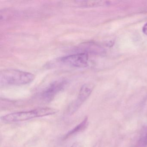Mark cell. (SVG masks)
Masks as SVG:
<instances>
[{"label":"cell","instance_id":"cell-5","mask_svg":"<svg viewBox=\"0 0 147 147\" xmlns=\"http://www.w3.org/2000/svg\"><path fill=\"white\" fill-rule=\"evenodd\" d=\"M93 85L86 84L83 85L80 89L76 101L71 106V112H74L78 109L81 105L87 99L93 89Z\"/></svg>","mask_w":147,"mask_h":147},{"label":"cell","instance_id":"cell-7","mask_svg":"<svg viewBox=\"0 0 147 147\" xmlns=\"http://www.w3.org/2000/svg\"><path fill=\"white\" fill-rule=\"evenodd\" d=\"M147 146V132L142 136L138 141L136 147H146Z\"/></svg>","mask_w":147,"mask_h":147},{"label":"cell","instance_id":"cell-8","mask_svg":"<svg viewBox=\"0 0 147 147\" xmlns=\"http://www.w3.org/2000/svg\"><path fill=\"white\" fill-rule=\"evenodd\" d=\"M70 147H83L82 144L79 142L74 143Z\"/></svg>","mask_w":147,"mask_h":147},{"label":"cell","instance_id":"cell-1","mask_svg":"<svg viewBox=\"0 0 147 147\" xmlns=\"http://www.w3.org/2000/svg\"><path fill=\"white\" fill-rule=\"evenodd\" d=\"M35 76L31 73L16 69L2 70L0 73L1 86H22L32 81Z\"/></svg>","mask_w":147,"mask_h":147},{"label":"cell","instance_id":"cell-4","mask_svg":"<svg viewBox=\"0 0 147 147\" xmlns=\"http://www.w3.org/2000/svg\"><path fill=\"white\" fill-rule=\"evenodd\" d=\"M67 83V80L63 79L52 82L42 93L43 99L45 101H50L57 93L64 88Z\"/></svg>","mask_w":147,"mask_h":147},{"label":"cell","instance_id":"cell-2","mask_svg":"<svg viewBox=\"0 0 147 147\" xmlns=\"http://www.w3.org/2000/svg\"><path fill=\"white\" fill-rule=\"evenodd\" d=\"M58 112L57 110L49 107L36 109L27 111L19 112L7 114L1 117V120L6 123H17L26 121L39 117L53 115Z\"/></svg>","mask_w":147,"mask_h":147},{"label":"cell","instance_id":"cell-3","mask_svg":"<svg viewBox=\"0 0 147 147\" xmlns=\"http://www.w3.org/2000/svg\"><path fill=\"white\" fill-rule=\"evenodd\" d=\"M59 62L63 65L74 67L84 68L88 64L87 53H80L63 57L59 59Z\"/></svg>","mask_w":147,"mask_h":147},{"label":"cell","instance_id":"cell-6","mask_svg":"<svg viewBox=\"0 0 147 147\" xmlns=\"http://www.w3.org/2000/svg\"><path fill=\"white\" fill-rule=\"evenodd\" d=\"M88 118L87 117H86L84 119V120L80 123L78 125L76 126L74 129H72L71 131H69L66 134V135H65V136L64 137V139H66V138L69 137L73 136V135L77 134V133H79V132L84 130L87 127L88 125Z\"/></svg>","mask_w":147,"mask_h":147},{"label":"cell","instance_id":"cell-9","mask_svg":"<svg viewBox=\"0 0 147 147\" xmlns=\"http://www.w3.org/2000/svg\"><path fill=\"white\" fill-rule=\"evenodd\" d=\"M142 31L145 35H147V23L143 27Z\"/></svg>","mask_w":147,"mask_h":147}]
</instances>
